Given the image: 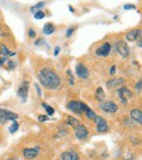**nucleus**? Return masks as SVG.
<instances>
[{
  "label": "nucleus",
  "mask_w": 142,
  "mask_h": 160,
  "mask_svg": "<svg viewBox=\"0 0 142 160\" xmlns=\"http://www.w3.org/2000/svg\"><path fill=\"white\" fill-rule=\"evenodd\" d=\"M42 105L44 107V109L47 111V114H48V115H54V113H55V110H54L53 108L49 107V105H47L46 103H42Z\"/></svg>",
  "instance_id": "nucleus-24"
},
{
  "label": "nucleus",
  "mask_w": 142,
  "mask_h": 160,
  "mask_svg": "<svg viewBox=\"0 0 142 160\" xmlns=\"http://www.w3.org/2000/svg\"><path fill=\"white\" fill-rule=\"evenodd\" d=\"M34 17H35L36 20H40V19H43L45 17V13L40 10V11L35 12V13H34Z\"/></svg>",
  "instance_id": "nucleus-26"
},
{
  "label": "nucleus",
  "mask_w": 142,
  "mask_h": 160,
  "mask_svg": "<svg viewBox=\"0 0 142 160\" xmlns=\"http://www.w3.org/2000/svg\"><path fill=\"white\" fill-rule=\"evenodd\" d=\"M29 36L30 38H34L36 36V33H35V31H34V30H30L29 31Z\"/></svg>",
  "instance_id": "nucleus-28"
},
{
  "label": "nucleus",
  "mask_w": 142,
  "mask_h": 160,
  "mask_svg": "<svg viewBox=\"0 0 142 160\" xmlns=\"http://www.w3.org/2000/svg\"><path fill=\"white\" fill-rule=\"evenodd\" d=\"M9 66H10V68H13L14 67V64H13V62H9Z\"/></svg>",
  "instance_id": "nucleus-35"
},
{
  "label": "nucleus",
  "mask_w": 142,
  "mask_h": 160,
  "mask_svg": "<svg viewBox=\"0 0 142 160\" xmlns=\"http://www.w3.org/2000/svg\"><path fill=\"white\" fill-rule=\"evenodd\" d=\"M18 129H19V123L16 122V121H13V123L11 124V126L9 127V132L11 134H13V133H16Z\"/></svg>",
  "instance_id": "nucleus-23"
},
{
  "label": "nucleus",
  "mask_w": 142,
  "mask_h": 160,
  "mask_svg": "<svg viewBox=\"0 0 142 160\" xmlns=\"http://www.w3.org/2000/svg\"><path fill=\"white\" fill-rule=\"evenodd\" d=\"M35 87H36V89H37V93H38V94H40V87H38L37 85H36Z\"/></svg>",
  "instance_id": "nucleus-36"
},
{
  "label": "nucleus",
  "mask_w": 142,
  "mask_h": 160,
  "mask_svg": "<svg viewBox=\"0 0 142 160\" xmlns=\"http://www.w3.org/2000/svg\"><path fill=\"white\" fill-rule=\"evenodd\" d=\"M135 90L137 91H141V81H139V82L137 83V86H135Z\"/></svg>",
  "instance_id": "nucleus-31"
},
{
  "label": "nucleus",
  "mask_w": 142,
  "mask_h": 160,
  "mask_svg": "<svg viewBox=\"0 0 142 160\" xmlns=\"http://www.w3.org/2000/svg\"><path fill=\"white\" fill-rule=\"evenodd\" d=\"M61 160H80V157L74 150H66L62 152Z\"/></svg>",
  "instance_id": "nucleus-13"
},
{
  "label": "nucleus",
  "mask_w": 142,
  "mask_h": 160,
  "mask_svg": "<svg viewBox=\"0 0 142 160\" xmlns=\"http://www.w3.org/2000/svg\"><path fill=\"white\" fill-rule=\"evenodd\" d=\"M94 122L96 124V131L98 133H105L109 129V126H108V123L105 118H103L102 116H98L96 115V118H94Z\"/></svg>",
  "instance_id": "nucleus-4"
},
{
  "label": "nucleus",
  "mask_w": 142,
  "mask_h": 160,
  "mask_svg": "<svg viewBox=\"0 0 142 160\" xmlns=\"http://www.w3.org/2000/svg\"><path fill=\"white\" fill-rule=\"evenodd\" d=\"M40 82L49 90H56L61 83L59 76L50 68H43L37 72Z\"/></svg>",
  "instance_id": "nucleus-1"
},
{
  "label": "nucleus",
  "mask_w": 142,
  "mask_h": 160,
  "mask_svg": "<svg viewBox=\"0 0 142 160\" xmlns=\"http://www.w3.org/2000/svg\"><path fill=\"white\" fill-rule=\"evenodd\" d=\"M59 52H60V47H56V48H55V53H54V54L57 56L58 54H59Z\"/></svg>",
  "instance_id": "nucleus-33"
},
{
  "label": "nucleus",
  "mask_w": 142,
  "mask_h": 160,
  "mask_svg": "<svg viewBox=\"0 0 142 160\" xmlns=\"http://www.w3.org/2000/svg\"><path fill=\"white\" fill-rule=\"evenodd\" d=\"M38 153H40V148L38 147H35V148H25L23 150V156L29 160L36 158L38 156Z\"/></svg>",
  "instance_id": "nucleus-12"
},
{
  "label": "nucleus",
  "mask_w": 142,
  "mask_h": 160,
  "mask_svg": "<svg viewBox=\"0 0 142 160\" xmlns=\"http://www.w3.org/2000/svg\"><path fill=\"white\" fill-rule=\"evenodd\" d=\"M124 9H125V10H128V9H135V6H133V5H125V6H124Z\"/></svg>",
  "instance_id": "nucleus-29"
},
{
  "label": "nucleus",
  "mask_w": 142,
  "mask_h": 160,
  "mask_svg": "<svg viewBox=\"0 0 142 160\" xmlns=\"http://www.w3.org/2000/svg\"><path fill=\"white\" fill-rule=\"evenodd\" d=\"M115 49L121 57L126 58L129 56V52H130L129 51V46L127 45L126 42H124V41H118V42H116Z\"/></svg>",
  "instance_id": "nucleus-3"
},
{
  "label": "nucleus",
  "mask_w": 142,
  "mask_h": 160,
  "mask_svg": "<svg viewBox=\"0 0 142 160\" xmlns=\"http://www.w3.org/2000/svg\"><path fill=\"white\" fill-rule=\"evenodd\" d=\"M115 72H116V66H113L111 68V71H109V73H111V75H114Z\"/></svg>",
  "instance_id": "nucleus-32"
},
{
  "label": "nucleus",
  "mask_w": 142,
  "mask_h": 160,
  "mask_svg": "<svg viewBox=\"0 0 142 160\" xmlns=\"http://www.w3.org/2000/svg\"><path fill=\"white\" fill-rule=\"evenodd\" d=\"M29 89H30V85L27 81H23L22 83L20 85L18 89V96L22 99V101H26L27 94H29Z\"/></svg>",
  "instance_id": "nucleus-7"
},
{
  "label": "nucleus",
  "mask_w": 142,
  "mask_h": 160,
  "mask_svg": "<svg viewBox=\"0 0 142 160\" xmlns=\"http://www.w3.org/2000/svg\"><path fill=\"white\" fill-rule=\"evenodd\" d=\"M74 134H76V137L78 139L84 140L89 136V131L83 124H79L78 126L74 127Z\"/></svg>",
  "instance_id": "nucleus-5"
},
{
  "label": "nucleus",
  "mask_w": 142,
  "mask_h": 160,
  "mask_svg": "<svg viewBox=\"0 0 142 160\" xmlns=\"http://www.w3.org/2000/svg\"><path fill=\"white\" fill-rule=\"evenodd\" d=\"M66 124L74 128V127L78 126V125L80 124V122H79L76 118H73V116H68V118H66Z\"/></svg>",
  "instance_id": "nucleus-18"
},
{
  "label": "nucleus",
  "mask_w": 142,
  "mask_h": 160,
  "mask_svg": "<svg viewBox=\"0 0 142 160\" xmlns=\"http://www.w3.org/2000/svg\"><path fill=\"white\" fill-rule=\"evenodd\" d=\"M18 114L5 109H0V124H6L8 121H16Z\"/></svg>",
  "instance_id": "nucleus-2"
},
{
  "label": "nucleus",
  "mask_w": 142,
  "mask_h": 160,
  "mask_svg": "<svg viewBox=\"0 0 142 160\" xmlns=\"http://www.w3.org/2000/svg\"><path fill=\"white\" fill-rule=\"evenodd\" d=\"M73 31H74V28H73V27L69 28V29L67 30V33H66V35H67V36H68V38H69V36H71V34L73 33Z\"/></svg>",
  "instance_id": "nucleus-27"
},
{
  "label": "nucleus",
  "mask_w": 142,
  "mask_h": 160,
  "mask_svg": "<svg viewBox=\"0 0 142 160\" xmlns=\"http://www.w3.org/2000/svg\"><path fill=\"white\" fill-rule=\"evenodd\" d=\"M111 45L109 43H104L102 46H100L96 49L95 54L97 56H101V57H106L111 53Z\"/></svg>",
  "instance_id": "nucleus-10"
},
{
  "label": "nucleus",
  "mask_w": 142,
  "mask_h": 160,
  "mask_svg": "<svg viewBox=\"0 0 142 160\" xmlns=\"http://www.w3.org/2000/svg\"><path fill=\"white\" fill-rule=\"evenodd\" d=\"M43 32H44V34H46V35H50V34H53L54 32H55V27H54V24H51V23H46V24L44 25Z\"/></svg>",
  "instance_id": "nucleus-19"
},
{
  "label": "nucleus",
  "mask_w": 142,
  "mask_h": 160,
  "mask_svg": "<svg viewBox=\"0 0 142 160\" xmlns=\"http://www.w3.org/2000/svg\"><path fill=\"white\" fill-rule=\"evenodd\" d=\"M81 109H82L83 113H85V115H87L88 118H90V120H94V118H96L95 112H94L92 109H90L87 104H84V103H82V102H81Z\"/></svg>",
  "instance_id": "nucleus-16"
},
{
  "label": "nucleus",
  "mask_w": 142,
  "mask_h": 160,
  "mask_svg": "<svg viewBox=\"0 0 142 160\" xmlns=\"http://www.w3.org/2000/svg\"><path fill=\"white\" fill-rule=\"evenodd\" d=\"M67 75L69 76V82H70V85L73 86L74 85V77H73V75L71 73L70 69H68V70H67Z\"/></svg>",
  "instance_id": "nucleus-25"
},
{
  "label": "nucleus",
  "mask_w": 142,
  "mask_h": 160,
  "mask_svg": "<svg viewBox=\"0 0 142 160\" xmlns=\"http://www.w3.org/2000/svg\"><path fill=\"white\" fill-rule=\"evenodd\" d=\"M44 6H45V2H38V3H36L35 6H33V7L31 8V11L34 12V13H35V12H37V11H40Z\"/></svg>",
  "instance_id": "nucleus-22"
},
{
  "label": "nucleus",
  "mask_w": 142,
  "mask_h": 160,
  "mask_svg": "<svg viewBox=\"0 0 142 160\" xmlns=\"http://www.w3.org/2000/svg\"><path fill=\"white\" fill-rule=\"evenodd\" d=\"M5 62H6V58L5 57H3V58H0V66H1V65H2Z\"/></svg>",
  "instance_id": "nucleus-34"
},
{
  "label": "nucleus",
  "mask_w": 142,
  "mask_h": 160,
  "mask_svg": "<svg viewBox=\"0 0 142 160\" xmlns=\"http://www.w3.org/2000/svg\"><path fill=\"white\" fill-rule=\"evenodd\" d=\"M130 116L132 120H135L138 124H141L142 123V113L141 110L139 109H133L132 111L130 112Z\"/></svg>",
  "instance_id": "nucleus-17"
},
{
  "label": "nucleus",
  "mask_w": 142,
  "mask_h": 160,
  "mask_svg": "<svg viewBox=\"0 0 142 160\" xmlns=\"http://www.w3.org/2000/svg\"><path fill=\"white\" fill-rule=\"evenodd\" d=\"M48 120V118L47 116H45V115H40L38 116V121H40V122H45V121H47Z\"/></svg>",
  "instance_id": "nucleus-30"
},
{
  "label": "nucleus",
  "mask_w": 142,
  "mask_h": 160,
  "mask_svg": "<svg viewBox=\"0 0 142 160\" xmlns=\"http://www.w3.org/2000/svg\"><path fill=\"white\" fill-rule=\"evenodd\" d=\"M0 53L3 54L5 56H14L16 55V53H11L5 44H0Z\"/></svg>",
  "instance_id": "nucleus-21"
},
{
  "label": "nucleus",
  "mask_w": 142,
  "mask_h": 160,
  "mask_svg": "<svg viewBox=\"0 0 142 160\" xmlns=\"http://www.w3.org/2000/svg\"><path fill=\"white\" fill-rule=\"evenodd\" d=\"M124 83V79L121 78H115V79H111L107 81L106 86L108 89H114V88H118Z\"/></svg>",
  "instance_id": "nucleus-14"
},
{
  "label": "nucleus",
  "mask_w": 142,
  "mask_h": 160,
  "mask_svg": "<svg viewBox=\"0 0 142 160\" xmlns=\"http://www.w3.org/2000/svg\"><path fill=\"white\" fill-rule=\"evenodd\" d=\"M0 54H1V53H0Z\"/></svg>",
  "instance_id": "nucleus-38"
},
{
  "label": "nucleus",
  "mask_w": 142,
  "mask_h": 160,
  "mask_svg": "<svg viewBox=\"0 0 142 160\" xmlns=\"http://www.w3.org/2000/svg\"><path fill=\"white\" fill-rule=\"evenodd\" d=\"M67 108H68L70 111H72L73 113L78 114V115H82L83 111L81 109V102L79 101H70V102L67 104Z\"/></svg>",
  "instance_id": "nucleus-11"
},
{
  "label": "nucleus",
  "mask_w": 142,
  "mask_h": 160,
  "mask_svg": "<svg viewBox=\"0 0 142 160\" xmlns=\"http://www.w3.org/2000/svg\"><path fill=\"white\" fill-rule=\"evenodd\" d=\"M76 73L79 78H81V79H88L90 76L89 69H88L83 64H81V62L76 66Z\"/></svg>",
  "instance_id": "nucleus-9"
},
{
  "label": "nucleus",
  "mask_w": 142,
  "mask_h": 160,
  "mask_svg": "<svg viewBox=\"0 0 142 160\" xmlns=\"http://www.w3.org/2000/svg\"><path fill=\"white\" fill-rule=\"evenodd\" d=\"M101 109L104 112H106V113H115L118 110V107L113 101H104L101 104Z\"/></svg>",
  "instance_id": "nucleus-6"
},
{
  "label": "nucleus",
  "mask_w": 142,
  "mask_h": 160,
  "mask_svg": "<svg viewBox=\"0 0 142 160\" xmlns=\"http://www.w3.org/2000/svg\"><path fill=\"white\" fill-rule=\"evenodd\" d=\"M118 96H119L120 100L122 101V103H127V101L130 100V99L133 97V94L129 89L121 87V88H119V89H118Z\"/></svg>",
  "instance_id": "nucleus-8"
},
{
  "label": "nucleus",
  "mask_w": 142,
  "mask_h": 160,
  "mask_svg": "<svg viewBox=\"0 0 142 160\" xmlns=\"http://www.w3.org/2000/svg\"><path fill=\"white\" fill-rule=\"evenodd\" d=\"M95 98H96V100L100 101V102H103V100H104V98H105V93H104V90H103L101 87H98L97 89H96V92H95Z\"/></svg>",
  "instance_id": "nucleus-20"
},
{
  "label": "nucleus",
  "mask_w": 142,
  "mask_h": 160,
  "mask_svg": "<svg viewBox=\"0 0 142 160\" xmlns=\"http://www.w3.org/2000/svg\"><path fill=\"white\" fill-rule=\"evenodd\" d=\"M141 36V30H132V31H129L126 34V38L129 42H133V41L138 40V38Z\"/></svg>",
  "instance_id": "nucleus-15"
},
{
  "label": "nucleus",
  "mask_w": 142,
  "mask_h": 160,
  "mask_svg": "<svg viewBox=\"0 0 142 160\" xmlns=\"http://www.w3.org/2000/svg\"><path fill=\"white\" fill-rule=\"evenodd\" d=\"M2 35V31H1V27H0V36Z\"/></svg>",
  "instance_id": "nucleus-37"
}]
</instances>
